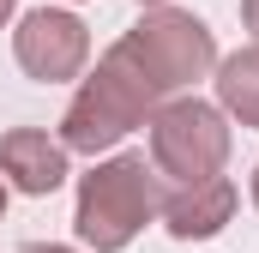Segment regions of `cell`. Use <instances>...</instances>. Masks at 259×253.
<instances>
[{"instance_id":"1","label":"cell","mask_w":259,"mask_h":253,"mask_svg":"<svg viewBox=\"0 0 259 253\" xmlns=\"http://www.w3.org/2000/svg\"><path fill=\"white\" fill-rule=\"evenodd\" d=\"M163 103H169V97H163V91L151 85V72L127 55V43H115V49L97 61V72L78 85V97L66 103L61 145L97 157V151H109L115 139H127L133 126H145Z\"/></svg>"},{"instance_id":"2","label":"cell","mask_w":259,"mask_h":253,"mask_svg":"<svg viewBox=\"0 0 259 253\" xmlns=\"http://www.w3.org/2000/svg\"><path fill=\"white\" fill-rule=\"evenodd\" d=\"M163 193H157V169L145 163V151H127V157H109L97 163L84 181H78V205H72V223L84 235V247L97 253H121L157 217Z\"/></svg>"},{"instance_id":"3","label":"cell","mask_w":259,"mask_h":253,"mask_svg":"<svg viewBox=\"0 0 259 253\" xmlns=\"http://www.w3.org/2000/svg\"><path fill=\"white\" fill-rule=\"evenodd\" d=\"M229 163V126L223 109L199 103V97H175L151 115V169L175 187H205L217 181Z\"/></svg>"},{"instance_id":"4","label":"cell","mask_w":259,"mask_h":253,"mask_svg":"<svg viewBox=\"0 0 259 253\" xmlns=\"http://www.w3.org/2000/svg\"><path fill=\"white\" fill-rule=\"evenodd\" d=\"M121 43H127L133 61L151 72V85H157L163 97L187 91L193 78H205V72L217 66V43H211L205 18H193V12H175V6L145 12V18L133 24Z\"/></svg>"},{"instance_id":"5","label":"cell","mask_w":259,"mask_h":253,"mask_svg":"<svg viewBox=\"0 0 259 253\" xmlns=\"http://www.w3.org/2000/svg\"><path fill=\"white\" fill-rule=\"evenodd\" d=\"M12 55H18V66H24L30 78L61 85V78H78V72H84V61H91V36H84V24H78L72 12L42 6V12H24V18H18V30H12Z\"/></svg>"},{"instance_id":"6","label":"cell","mask_w":259,"mask_h":253,"mask_svg":"<svg viewBox=\"0 0 259 253\" xmlns=\"http://www.w3.org/2000/svg\"><path fill=\"white\" fill-rule=\"evenodd\" d=\"M0 181L18 193H55L66 181V145L61 139H49V133H36V126H12V133H0Z\"/></svg>"},{"instance_id":"7","label":"cell","mask_w":259,"mask_h":253,"mask_svg":"<svg viewBox=\"0 0 259 253\" xmlns=\"http://www.w3.org/2000/svg\"><path fill=\"white\" fill-rule=\"evenodd\" d=\"M163 223H169V235L175 241H211L229 217H235V181H205V187H175L163 205Z\"/></svg>"},{"instance_id":"8","label":"cell","mask_w":259,"mask_h":253,"mask_svg":"<svg viewBox=\"0 0 259 253\" xmlns=\"http://www.w3.org/2000/svg\"><path fill=\"white\" fill-rule=\"evenodd\" d=\"M217 103L241 126H259V49H235L217 66Z\"/></svg>"},{"instance_id":"9","label":"cell","mask_w":259,"mask_h":253,"mask_svg":"<svg viewBox=\"0 0 259 253\" xmlns=\"http://www.w3.org/2000/svg\"><path fill=\"white\" fill-rule=\"evenodd\" d=\"M241 24L253 30V49H259V0H241Z\"/></svg>"},{"instance_id":"10","label":"cell","mask_w":259,"mask_h":253,"mask_svg":"<svg viewBox=\"0 0 259 253\" xmlns=\"http://www.w3.org/2000/svg\"><path fill=\"white\" fill-rule=\"evenodd\" d=\"M18 253H72V247H55V241H24Z\"/></svg>"},{"instance_id":"11","label":"cell","mask_w":259,"mask_h":253,"mask_svg":"<svg viewBox=\"0 0 259 253\" xmlns=\"http://www.w3.org/2000/svg\"><path fill=\"white\" fill-rule=\"evenodd\" d=\"M12 6H18V0H0V24H6V18H12Z\"/></svg>"},{"instance_id":"12","label":"cell","mask_w":259,"mask_h":253,"mask_svg":"<svg viewBox=\"0 0 259 253\" xmlns=\"http://www.w3.org/2000/svg\"><path fill=\"white\" fill-rule=\"evenodd\" d=\"M0 217H6V181H0Z\"/></svg>"},{"instance_id":"13","label":"cell","mask_w":259,"mask_h":253,"mask_svg":"<svg viewBox=\"0 0 259 253\" xmlns=\"http://www.w3.org/2000/svg\"><path fill=\"white\" fill-rule=\"evenodd\" d=\"M253 205H259V169H253Z\"/></svg>"},{"instance_id":"14","label":"cell","mask_w":259,"mask_h":253,"mask_svg":"<svg viewBox=\"0 0 259 253\" xmlns=\"http://www.w3.org/2000/svg\"><path fill=\"white\" fill-rule=\"evenodd\" d=\"M139 6H157V0H139Z\"/></svg>"}]
</instances>
